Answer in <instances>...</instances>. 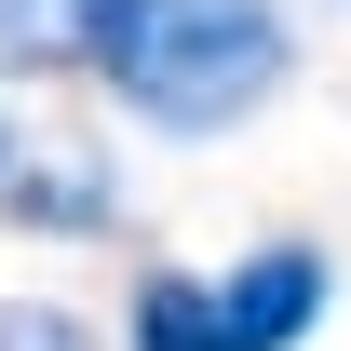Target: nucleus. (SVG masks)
I'll use <instances>...</instances> for the list:
<instances>
[{
  "instance_id": "obj_1",
  "label": "nucleus",
  "mask_w": 351,
  "mask_h": 351,
  "mask_svg": "<svg viewBox=\"0 0 351 351\" xmlns=\"http://www.w3.org/2000/svg\"><path fill=\"white\" fill-rule=\"evenodd\" d=\"M298 41L270 0H122L108 41H95V82L122 95L149 135H230L284 95Z\"/></svg>"
},
{
  "instance_id": "obj_2",
  "label": "nucleus",
  "mask_w": 351,
  "mask_h": 351,
  "mask_svg": "<svg viewBox=\"0 0 351 351\" xmlns=\"http://www.w3.org/2000/svg\"><path fill=\"white\" fill-rule=\"evenodd\" d=\"M324 311H338V257H324V243H257V257L217 270V324H230V351H298Z\"/></svg>"
},
{
  "instance_id": "obj_3",
  "label": "nucleus",
  "mask_w": 351,
  "mask_h": 351,
  "mask_svg": "<svg viewBox=\"0 0 351 351\" xmlns=\"http://www.w3.org/2000/svg\"><path fill=\"white\" fill-rule=\"evenodd\" d=\"M0 217L14 230H122V189H108V162H27V149H14Z\"/></svg>"
},
{
  "instance_id": "obj_4",
  "label": "nucleus",
  "mask_w": 351,
  "mask_h": 351,
  "mask_svg": "<svg viewBox=\"0 0 351 351\" xmlns=\"http://www.w3.org/2000/svg\"><path fill=\"white\" fill-rule=\"evenodd\" d=\"M108 14L122 0H0V68H95V41H108Z\"/></svg>"
},
{
  "instance_id": "obj_5",
  "label": "nucleus",
  "mask_w": 351,
  "mask_h": 351,
  "mask_svg": "<svg viewBox=\"0 0 351 351\" xmlns=\"http://www.w3.org/2000/svg\"><path fill=\"white\" fill-rule=\"evenodd\" d=\"M122 351H230V324H217V284H203V270H135Z\"/></svg>"
},
{
  "instance_id": "obj_6",
  "label": "nucleus",
  "mask_w": 351,
  "mask_h": 351,
  "mask_svg": "<svg viewBox=\"0 0 351 351\" xmlns=\"http://www.w3.org/2000/svg\"><path fill=\"white\" fill-rule=\"evenodd\" d=\"M0 351H108L68 298H0Z\"/></svg>"
},
{
  "instance_id": "obj_7",
  "label": "nucleus",
  "mask_w": 351,
  "mask_h": 351,
  "mask_svg": "<svg viewBox=\"0 0 351 351\" xmlns=\"http://www.w3.org/2000/svg\"><path fill=\"white\" fill-rule=\"evenodd\" d=\"M0 176H14V122H0Z\"/></svg>"
}]
</instances>
